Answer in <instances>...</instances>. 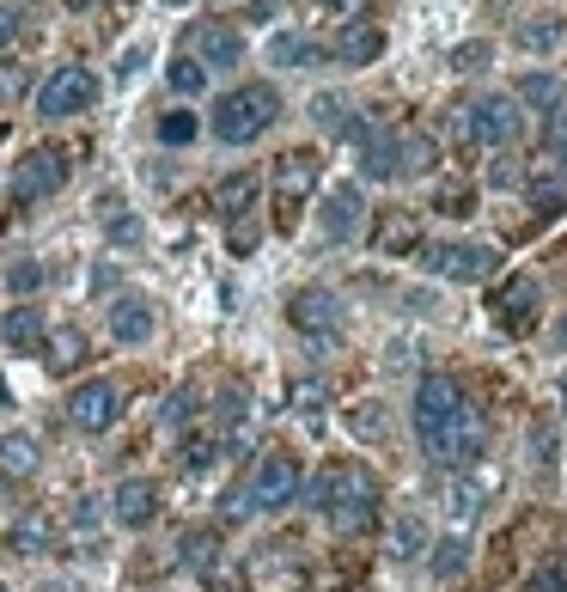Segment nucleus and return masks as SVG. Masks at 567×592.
<instances>
[{
  "label": "nucleus",
  "instance_id": "1",
  "mask_svg": "<svg viewBox=\"0 0 567 592\" xmlns=\"http://www.w3.org/2000/svg\"><path fill=\"white\" fill-rule=\"evenodd\" d=\"M306 501L318 507L330 526L354 531V526H367L372 507H379V477H372L367 465H354V458H342V465H323L318 477H311Z\"/></svg>",
  "mask_w": 567,
  "mask_h": 592
},
{
  "label": "nucleus",
  "instance_id": "2",
  "mask_svg": "<svg viewBox=\"0 0 567 592\" xmlns=\"http://www.w3.org/2000/svg\"><path fill=\"white\" fill-rule=\"evenodd\" d=\"M275 116H281V92L262 86V79H250V86H232L214 104V135L226 147H250V140H262L275 128Z\"/></svg>",
  "mask_w": 567,
  "mask_h": 592
},
{
  "label": "nucleus",
  "instance_id": "3",
  "mask_svg": "<svg viewBox=\"0 0 567 592\" xmlns=\"http://www.w3.org/2000/svg\"><path fill=\"white\" fill-rule=\"evenodd\" d=\"M482 446H489V428H482V416H476L470 404H464L452 421H440V428L421 434V453H428L440 470H470L476 458H482Z\"/></svg>",
  "mask_w": 567,
  "mask_h": 592
},
{
  "label": "nucleus",
  "instance_id": "4",
  "mask_svg": "<svg viewBox=\"0 0 567 592\" xmlns=\"http://www.w3.org/2000/svg\"><path fill=\"white\" fill-rule=\"evenodd\" d=\"M452 135L464 147H506L519 135V104L513 98H476V104H452Z\"/></svg>",
  "mask_w": 567,
  "mask_h": 592
},
{
  "label": "nucleus",
  "instance_id": "5",
  "mask_svg": "<svg viewBox=\"0 0 567 592\" xmlns=\"http://www.w3.org/2000/svg\"><path fill=\"white\" fill-rule=\"evenodd\" d=\"M93 104H98V79H93V67H79V62H62L37 86V116H49V123L79 116V110H93Z\"/></svg>",
  "mask_w": 567,
  "mask_h": 592
},
{
  "label": "nucleus",
  "instance_id": "6",
  "mask_svg": "<svg viewBox=\"0 0 567 592\" xmlns=\"http://www.w3.org/2000/svg\"><path fill=\"white\" fill-rule=\"evenodd\" d=\"M299 483H306V477H299V458L293 453H269L257 465V477H250V514H281V507H293V501H299Z\"/></svg>",
  "mask_w": 567,
  "mask_h": 592
},
{
  "label": "nucleus",
  "instance_id": "7",
  "mask_svg": "<svg viewBox=\"0 0 567 592\" xmlns=\"http://www.w3.org/2000/svg\"><path fill=\"white\" fill-rule=\"evenodd\" d=\"M67 184V153L62 147H32V153L13 165V202H44Z\"/></svg>",
  "mask_w": 567,
  "mask_h": 592
},
{
  "label": "nucleus",
  "instance_id": "8",
  "mask_svg": "<svg viewBox=\"0 0 567 592\" xmlns=\"http://www.w3.org/2000/svg\"><path fill=\"white\" fill-rule=\"evenodd\" d=\"M116 416H123V385L116 379H86L67 397V421L79 434H104V428H116Z\"/></svg>",
  "mask_w": 567,
  "mask_h": 592
},
{
  "label": "nucleus",
  "instance_id": "9",
  "mask_svg": "<svg viewBox=\"0 0 567 592\" xmlns=\"http://www.w3.org/2000/svg\"><path fill=\"white\" fill-rule=\"evenodd\" d=\"M464 409V385L452 373H421L415 379V428L428 434V428H440V421H452Z\"/></svg>",
  "mask_w": 567,
  "mask_h": 592
},
{
  "label": "nucleus",
  "instance_id": "10",
  "mask_svg": "<svg viewBox=\"0 0 567 592\" xmlns=\"http://www.w3.org/2000/svg\"><path fill=\"white\" fill-rule=\"evenodd\" d=\"M428 263H433V275H445V281H489L494 269H501V257H494L489 245H433L428 250Z\"/></svg>",
  "mask_w": 567,
  "mask_h": 592
},
{
  "label": "nucleus",
  "instance_id": "11",
  "mask_svg": "<svg viewBox=\"0 0 567 592\" xmlns=\"http://www.w3.org/2000/svg\"><path fill=\"white\" fill-rule=\"evenodd\" d=\"M489 306H494V324H501V330H513V336H525V330L537 324V281H531V275L501 281Z\"/></svg>",
  "mask_w": 567,
  "mask_h": 592
},
{
  "label": "nucleus",
  "instance_id": "12",
  "mask_svg": "<svg viewBox=\"0 0 567 592\" xmlns=\"http://www.w3.org/2000/svg\"><path fill=\"white\" fill-rule=\"evenodd\" d=\"M189 62H201V67H238V62H245V37L232 32V25H220V18H208V25L189 32Z\"/></svg>",
  "mask_w": 567,
  "mask_h": 592
},
{
  "label": "nucleus",
  "instance_id": "13",
  "mask_svg": "<svg viewBox=\"0 0 567 592\" xmlns=\"http://www.w3.org/2000/svg\"><path fill=\"white\" fill-rule=\"evenodd\" d=\"M360 220H367L360 184H336L330 196H323V238H330V245H348V238L360 233Z\"/></svg>",
  "mask_w": 567,
  "mask_h": 592
},
{
  "label": "nucleus",
  "instance_id": "14",
  "mask_svg": "<svg viewBox=\"0 0 567 592\" xmlns=\"http://www.w3.org/2000/svg\"><path fill=\"white\" fill-rule=\"evenodd\" d=\"M287 318L299 330H306V336H336L342 330V299L330 294V287H299V294H293V306H287Z\"/></svg>",
  "mask_w": 567,
  "mask_h": 592
},
{
  "label": "nucleus",
  "instance_id": "15",
  "mask_svg": "<svg viewBox=\"0 0 567 592\" xmlns=\"http://www.w3.org/2000/svg\"><path fill=\"white\" fill-rule=\"evenodd\" d=\"M110 514H116V526H128V531L153 526L159 519V489L147 483V477H123L116 495H110Z\"/></svg>",
  "mask_w": 567,
  "mask_h": 592
},
{
  "label": "nucleus",
  "instance_id": "16",
  "mask_svg": "<svg viewBox=\"0 0 567 592\" xmlns=\"http://www.w3.org/2000/svg\"><path fill=\"white\" fill-rule=\"evenodd\" d=\"M311 189H318V153H306V147L281 153L275 159V196L281 202H306Z\"/></svg>",
  "mask_w": 567,
  "mask_h": 592
},
{
  "label": "nucleus",
  "instance_id": "17",
  "mask_svg": "<svg viewBox=\"0 0 567 592\" xmlns=\"http://www.w3.org/2000/svg\"><path fill=\"white\" fill-rule=\"evenodd\" d=\"M384 55V32L379 25H367V18H348L336 37V62L342 67H372Z\"/></svg>",
  "mask_w": 567,
  "mask_h": 592
},
{
  "label": "nucleus",
  "instance_id": "18",
  "mask_svg": "<svg viewBox=\"0 0 567 592\" xmlns=\"http://www.w3.org/2000/svg\"><path fill=\"white\" fill-rule=\"evenodd\" d=\"M0 343L13 348V355H37V348L49 343V324L37 306H13V312L0 318Z\"/></svg>",
  "mask_w": 567,
  "mask_h": 592
},
{
  "label": "nucleus",
  "instance_id": "19",
  "mask_svg": "<svg viewBox=\"0 0 567 592\" xmlns=\"http://www.w3.org/2000/svg\"><path fill=\"white\" fill-rule=\"evenodd\" d=\"M372 245H379V257H409V250L421 245V220H415L409 208H391V214L372 226Z\"/></svg>",
  "mask_w": 567,
  "mask_h": 592
},
{
  "label": "nucleus",
  "instance_id": "20",
  "mask_svg": "<svg viewBox=\"0 0 567 592\" xmlns=\"http://www.w3.org/2000/svg\"><path fill=\"white\" fill-rule=\"evenodd\" d=\"M110 336H116V343H147V336H153V306H147V299L140 294H123L116 299V306H110Z\"/></svg>",
  "mask_w": 567,
  "mask_h": 592
},
{
  "label": "nucleus",
  "instance_id": "21",
  "mask_svg": "<svg viewBox=\"0 0 567 592\" xmlns=\"http://www.w3.org/2000/svg\"><path fill=\"white\" fill-rule=\"evenodd\" d=\"M360 172L372 177V184H391V177H403V140L397 135H372V140H360Z\"/></svg>",
  "mask_w": 567,
  "mask_h": 592
},
{
  "label": "nucleus",
  "instance_id": "22",
  "mask_svg": "<svg viewBox=\"0 0 567 592\" xmlns=\"http://www.w3.org/2000/svg\"><path fill=\"white\" fill-rule=\"evenodd\" d=\"M257 177H250V172H232V177H220V184H214V214L220 220H245L250 214V208H257Z\"/></svg>",
  "mask_w": 567,
  "mask_h": 592
},
{
  "label": "nucleus",
  "instance_id": "23",
  "mask_svg": "<svg viewBox=\"0 0 567 592\" xmlns=\"http://www.w3.org/2000/svg\"><path fill=\"white\" fill-rule=\"evenodd\" d=\"M37 465H44V453H37L32 434H7V440H0V477H7V483L37 477Z\"/></svg>",
  "mask_w": 567,
  "mask_h": 592
},
{
  "label": "nucleus",
  "instance_id": "24",
  "mask_svg": "<svg viewBox=\"0 0 567 592\" xmlns=\"http://www.w3.org/2000/svg\"><path fill=\"white\" fill-rule=\"evenodd\" d=\"M513 104H531V110H562L567 104V86L555 74H519V92H513Z\"/></svg>",
  "mask_w": 567,
  "mask_h": 592
},
{
  "label": "nucleus",
  "instance_id": "25",
  "mask_svg": "<svg viewBox=\"0 0 567 592\" xmlns=\"http://www.w3.org/2000/svg\"><path fill=\"white\" fill-rule=\"evenodd\" d=\"M421 550H428V531H421V514H415V507H403V514L391 519V556H397V562H415Z\"/></svg>",
  "mask_w": 567,
  "mask_h": 592
},
{
  "label": "nucleus",
  "instance_id": "26",
  "mask_svg": "<svg viewBox=\"0 0 567 592\" xmlns=\"http://www.w3.org/2000/svg\"><path fill=\"white\" fill-rule=\"evenodd\" d=\"M476 514H482V483L452 477V483H445V519H452V526H470Z\"/></svg>",
  "mask_w": 567,
  "mask_h": 592
},
{
  "label": "nucleus",
  "instance_id": "27",
  "mask_svg": "<svg viewBox=\"0 0 567 592\" xmlns=\"http://www.w3.org/2000/svg\"><path fill=\"white\" fill-rule=\"evenodd\" d=\"M49 544H56L49 514H19V526H13V550H19V556H44Z\"/></svg>",
  "mask_w": 567,
  "mask_h": 592
},
{
  "label": "nucleus",
  "instance_id": "28",
  "mask_svg": "<svg viewBox=\"0 0 567 592\" xmlns=\"http://www.w3.org/2000/svg\"><path fill=\"white\" fill-rule=\"evenodd\" d=\"M269 62H281V67H311V62H323V55H318V44H311V37L275 32V44H269Z\"/></svg>",
  "mask_w": 567,
  "mask_h": 592
},
{
  "label": "nucleus",
  "instance_id": "29",
  "mask_svg": "<svg viewBox=\"0 0 567 592\" xmlns=\"http://www.w3.org/2000/svg\"><path fill=\"white\" fill-rule=\"evenodd\" d=\"M44 348H49V367H56V373H74L79 360H86V336H79L74 324H62V330H56V336H49Z\"/></svg>",
  "mask_w": 567,
  "mask_h": 592
},
{
  "label": "nucleus",
  "instance_id": "30",
  "mask_svg": "<svg viewBox=\"0 0 567 592\" xmlns=\"http://www.w3.org/2000/svg\"><path fill=\"white\" fill-rule=\"evenodd\" d=\"M184 562L196 568V575L220 580V568H214V562H220V538H214V531H189V538H184Z\"/></svg>",
  "mask_w": 567,
  "mask_h": 592
},
{
  "label": "nucleus",
  "instance_id": "31",
  "mask_svg": "<svg viewBox=\"0 0 567 592\" xmlns=\"http://www.w3.org/2000/svg\"><path fill=\"white\" fill-rule=\"evenodd\" d=\"M433 214H445V220H464V214H476V189L464 184V177L440 184V189H433Z\"/></svg>",
  "mask_w": 567,
  "mask_h": 592
},
{
  "label": "nucleus",
  "instance_id": "32",
  "mask_svg": "<svg viewBox=\"0 0 567 592\" xmlns=\"http://www.w3.org/2000/svg\"><path fill=\"white\" fill-rule=\"evenodd\" d=\"M311 123H318L323 135H342V128H348V98L342 92H318L311 98Z\"/></svg>",
  "mask_w": 567,
  "mask_h": 592
},
{
  "label": "nucleus",
  "instance_id": "33",
  "mask_svg": "<svg viewBox=\"0 0 567 592\" xmlns=\"http://www.w3.org/2000/svg\"><path fill=\"white\" fill-rule=\"evenodd\" d=\"M464 562H470V544H464L458 531H452V538L433 550V580H458V575H464Z\"/></svg>",
  "mask_w": 567,
  "mask_h": 592
},
{
  "label": "nucleus",
  "instance_id": "34",
  "mask_svg": "<svg viewBox=\"0 0 567 592\" xmlns=\"http://www.w3.org/2000/svg\"><path fill=\"white\" fill-rule=\"evenodd\" d=\"M397 140H403V172H433V165H440L433 135H397Z\"/></svg>",
  "mask_w": 567,
  "mask_h": 592
},
{
  "label": "nucleus",
  "instance_id": "35",
  "mask_svg": "<svg viewBox=\"0 0 567 592\" xmlns=\"http://www.w3.org/2000/svg\"><path fill=\"white\" fill-rule=\"evenodd\" d=\"M165 79H171V92H184V98H196L201 86H208V67H201V62H189V55H177V62L165 67Z\"/></svg>",
  "mask_w": 567,
  "mask_h": 592
},
{
  "label": "nucleus",
  "instance_id": "36",
  "mask_svg": "<svg viewBox=\"0 0 567 592\" xmlns=\"http://www.w3.org/2000/svg\"><path fill=\"white\" fill-rule=\"evenodd\" d=\"M159 140H165V147H189V140H196V116H189V110H165V116H159Z\"/></svg>",
  "mask_w": 567,
  "mask_h": 592
},
{
  "label": "nucleus",
  "instance_id": "37",
  "mask_svg": "<svg viewBox=\"0 0 567 592\" xmlns=\"http://www.w3.org/2000/svg\"><path fill=\"white\" fill-rule=\"evenodd\" d=\"M482 67H489V44H482V37L452 49V74H482Z\"/></svg>",
  "mask_w": 567,
  "mask_h": 592
},
{
  "label": "nucleus",
  "instance_id": "38",
  "mask_svg": "<svg viewBox=\"0 0 567 592\" xmlns=\"http://www.w3.org/2000/svg\"><path fill=\"white\" fill-rule=\"evenodd\" d=\"M323 404H330V391H323L318 379H299V385H293V409H299V416H318Z\"/></svg>",
  "mask_w": 567,
  "mask_h": 592
},
{
  "label": "nucleus",
  "instance_id": "39",
  "mask_svg": "<svg viewBox=\"0 0 567 592\" xmlns=\"http://www.w3.org/2000/svg\"><path fill=\"white\" fill-rule=\"evenodd\" d=\"M189 416H196V391L184 385V391H177V397H171V404H165V428H184Z\"/></svg>",
  "mask_w": 567,
  "mask_h": 592
},
{
  "label": "nucleus",
  "instance_id": "40",
  "mask_svg": "<svg viewBox=\"0 0 567 592\" xmlns=\"http://www.w3.org/2000/svg\"><path fill=\"white\" fill-rule=\"evenodd\" d=\"M531 208H537V220L562 214V189H555V184H537V189H531Z\"/></svg>",
  "mask_w": 567,
  "mask_h": 592
},
{
  "label": "nucleus",
  "instance_id": "41",
  "mask_svg": "<svg viewBox=\"0 0 567 592\" xmlns=\"http://www.w3.org/2000/svg\"><path fill=\"white\" fill-rule=\"evenodd\" d=\"M214 453H220L214 440H189V446H184V470H208V465H214Z\"/></svg>",
  "mask_w": 567,
  "mask_h": 592
},
{
  "label": "nucleus",
  "instance_id": "42",
  "mask_svg": "<svg viewBox=\"0 0 567 592\" xmlns=\"http://www.w3.org/2000/svg\"><path fill=\"white\" fill-rule=\"evenodd\" d=\"M104 226H110V238H116V245H135V238H140V220L135 214H104Z\"/></svg>",
  "mask_w": 567,
  "mask_h": 592
},
{
  "label": "nucleus",
  "instance_id": "43",
  "mask_svg": "<svg viewBox=\"0 0 567 592\" xmlns=\"http://www.w3.org/2000/svg\"><path fill=\"white\" fill-rule=\"evenodd\" d=\"M555 37H562V25H525V32H519V44H525V49H550Z\"/></svg>",
  "mask_w": 567,
  "mask_h": 592
},
{
  "label": "nucleus",
  "instance_id": "44",
  "mask_svg": "<svg viewBox=\"0 0 567 592\" xmlns=\"http://www.w3.org/2000/svg\"><path fill=\"white\" fill-rule=\"evenodd\" d=\"M354 434L367 440V434H384V409L372 404V409H354Z\"/></svg>",
  "mask_w": 567,
  "mask_h": 592
},
{
  "label": "nucleus",
  "instance_id": "45",
  "mask_svg": "<svg viewBox=\"0 0 567 592\" xmlns=\"http://www.w3.org/2000/svg\"><path fill=\"white\" fill-rule=\"evenodd\" d=\"M250 245H257V220H250V214H245V220H232V250L245 257Z\"/></svg>",
  "mask_w": 567,
  "mask_h": 592
},
{
  "label": "nucleus",
  "instance_id": "46",
  "mask_svg": "<svg viewBox=\"0 0 567 592\" xmlns=\"http://www.w3.org/2000/svg\"><path fill=\"white\" fill-rule=\"evenodd\" d=\"M531 592H567V568H543V575L531 580Z\"/></svg>",
  "mask_w": 567,
  "mask_h": 592
},
{
  "label": "nucleus",
  "instance_id": "47",
  "mask_svg": "<svg viewBox=\"0 0 567 592\" xmlns=\"http://www.w3.org/2000/svg\"><path fill=\"white\" fill-rule=\"evenodd\" d=\"M37 281H44V269H37V263H19L13 269V287H19V294H32Z\"/></svg>",
  "mask_w": 567,
  "mask_h": 592
},
{
  "label": "nucleus",
  "instance_id": "48",
  "mask_svg": "<svg viewBox=\"0 0 567 592\" xmlns=\"http://www.w3.org/2000/svg\"><path fill=\"white\" fill-rule=\"evenodd\" d=\"M13 37H19V13L13 7H0V49H13Z\"/></svg>",
  "mask_w": 567,
  "mask_h": 592
},
{
  "label": "nucleus",
  "instance_id": "49",
  "mask_svg": "<svg viewBox=\"0 0 567 592\" xmlns=\"http://www.w3.org/2000/svg\"><path fill=\"white\" fill-rule=\"evenodd\" d=\"M275 13H281V0H250V18H257V25H269Z\"/></svg>",
  "mask_w": 567,
  "mask_h": 592
},
{
  "label": "nucleus",
  "instance_id": "50",
  "mask_svg": "<svg viewBox=\"0 0 567 592\" xmlns=\"http://www.w3.org/2000/svg\"><path fill=\"white\" fill-rule=\"evenodd\" d=\"M0 92H19V67H0Z\"/></svg>",
  "mask_w": 567,
  "mask_h": 592
},
{
  "label": "nucleus",
  "instance_id": "51",
  "mask_svg": "<svg viewBox=\"0 0 567 592\" xmlns=\"http://www.w3.org/2000/svg\"><path fill=\"white\" fill-rule=\"evenodd\" d=\"M323 13H348V0H318Z\"/></svg>",
  "mask_w": 567,
  "mask_h": 592
},
{
  "label": "nucleus",
  "instance_id": "52",
  "mask_svg": "<svg viewBox=\"0 0 567 592\" xmlns=\"http://www.w3.org/2000/svg\"><path fill=\"white\" fill-rule=\"evenodd\" d=\"M37 592H74V587H67V580H49V587H37Z\"/></svg>",
  "mask_w": 567,
  "mask_h": 592
},
{
  "label": "nucleus",
  "instance_id": "53",
  "mask_svg": "<svg viewBox=\"0 0 567 592\" xmlns=\"http://www.w3.org/2000/svg\"><path fill=\"white\" fill-rule=\"evenodd\" d=\"M67 7H74V13H93V7H98V0H67Z\"/></svg>",
  "mask_w": 567,
  "mask_h": 592
},
{
  "label": "nucleus",
  "instance_id": "54",
  "mask_svg": "<svg viewBox=\"0 0 567 592\" xmlns=\"http://www.w3.org/2000/svg\"><path fill=\"white\" fill-rule=\"evenodd\" d=\"M555 336H562V348H567V318H562V330H555Z\"/></svg>",
  "mask_w": 567,
  "mask_h": 592
},
{
  "label": "nucleus",
  "instance_id": "55",
  "mask_svg": "<svg viewBox=\"0 0 567 592\" xmlns=\"http://www.w3.org/2000/svg\"><path fill=\"white\" fill-rule=\"evenodd\" d=\"M165 7H189V0H165Z\"/></svg>",
  "mask_w": 567,
  "mask_h": 592
},
{
  "label": "nucleus",
  "instance_id": "56",
  "mask_svg": "<svg viewBox=\"0 0 567 592\" xmlns=\"http://www.w3.org/2000/svg\"><path fill=\"white\" fill-rule=\"evenodd\" d=\"M562 165H567V140H562Z\"/></svg>",
  "mask_w": 567,
  "mask_h": 592
}]
</instances>
